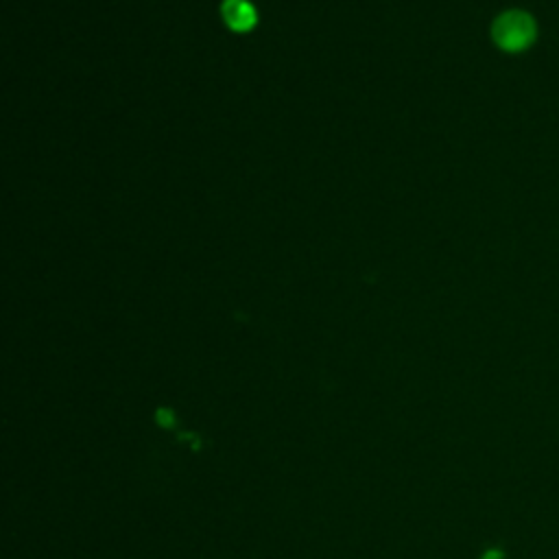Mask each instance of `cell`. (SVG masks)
<instances>
[{
  "instance_id": "obj_2",
  "label": "cell",
  "mask_w": 559,
  "mask_h": 559,
  "mask_svg": "<svg viewBox=\"0 0 559 559\" xmlns=\"http://www.w3.org/2000/svg\"><path fill=\"white\" fill-rule=\"evenodd\" d=\"M221 13H223L225 24L231 31H238V33L251 31L255 26V22H258L255 9L251 7L249 0H223Z\"/></svg>"
},
{
  "instance_id": "obj_1",
  "label": "cell",
  "mask_w": 559,
  "mask_h": 559,
  "mask_svg": "<svg viewBox=\"0 0 559 559\" xmlns=\"http://www.w3.org/2000/svg\"><path fill=\"white\" fill-rule=\"evenodd\" d=\"M491 37L500 50L522 52L535 41L537 24L531 13L522 9H509L493 20Z\"/></svg>"
},
{
  "instance_id": "obj_3",
  "label": "cell",
  "mask_w": 559,
  "mask_h": 559,
  "mask_svg": "<svg viewBox=\"0 0 559 559\" xmlns=\"http://www.w3.org/2000/svg\"><path fill=\"white\" fill-rule=\"evenodd\" d=\"M485 559H500V552H487Z\"/></svg>"
}]
</instances>
